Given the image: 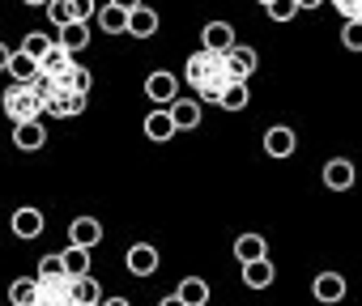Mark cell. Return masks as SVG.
Returning <instances> with one entry per match:
<instances>
[{
  "instance_id": "cell-12",
  "label": "cell",
  "mask_w": 362,
  "mask_h": 306,
  "mask_svg": "<svg viewBox=\"0 0 362 306\" xmlns=\"http://www.w3.org/2000/svg\"><path fill=\"white\" fill-rule=\"evenodd\" d=\"M324 188L328 192H349L354 188V162L349 158H332L324 166Z\"/></svg>"
},
{
  "instance_id": "cell-14",
  "label": "cell",
  "mask_w": 362,
  "mask_h": 306,
  "mask_svg": "<svg viewBox=\"0 0 362 306\" xmlns=\"http://www.w3.org/2000/svg\"><path fill=\"white\" fill-rule=\"evenodd\" d=\"M69 68H73V56H69L64 47H56V43L39 56V73H43V77H52V81H60Z\"/></svg>"
},
{
  "instance_id": "cell-17",
  "label": "cell",
  "mask_w": 362,
  "mask_h": 306,
  "mask_svg": "<svg viewBox=\"0 0 362 306\" xmlns=\"http://www.w3.org/2000/svg\"><path fill=\"white\" fill-rule=\"evenodd\" d=\"M9 226H13V234H18V238H39L47 221H43V213H39V209H30V204H26V209H18V213H13V221H9Z\"/></svg>"
},
{
  "instance_id": "cell-39",
  "label": "cell",
  "mask_w": 362,
  "mask_h": 306,
  "mask_svg": "<svg viewBox=\"0 0 362 306\" xmlns=\"http://www.w3.org/2000/svg\"><path fill=\"white\" fill-rule=\"evenodd\" d=\"M98 306H132V302H128V298H103Z\"/></svg>"
},
{
  "instance_id": "cell-10",
  "label": "cell",
  "mask_w": 362,
  "mask_h": 306,
  "mask_svg": "<svg viewBox=\"0 0 362 306\" xmlns=\"http://www.w3.org/2000/svg\"><path fill=\"white\" fill-rule=\"evenodd\" d=\"M294 145H298V136H294V128H286V123H277V128L264 132V153H269V158H277V162L290 158Z\"/></svg>"
},
{
  "instance_id": "cell-30",
  "label": "cell",
  "mask_w": 362,
  "mask_h": 306,
  "mask_svg": "<svg viewBox=\"0 0 362 306\" xmlns=\"http://www.w3.org/2000/svg\"><path fill=\"white\" fill-rule=\"evenodd\" d=\"M69 272H64V259H60V251H52V255H43L39 259V276L35 281H64Z\"/></svg>"
},
{
  "instance_id": "cell-2",
  "label": "cell",
  "mask_w": 362,
  "mask_h": 306,
  "mask_svg": "<svg viewBox=\"0 0 362 306\" xmlns=\"http://www.w3.org/2000/svg\"><path fill=\"white\" fill-rule=\"evenodd\" d=\"M214 77H226L222 56H214V51H192V56H188V64H184V81L201 90V85H205V81H214Z\"/></svg>"
},
{
  "instance_id": "cell-13",
  "label": "cell",
  "mask_w": 362,
  "mask_h": 306,
  "mask_svg": "<svg viewBox=\"0 0 362 306\" xmlns=\"http://www.w3.org/2000/svg\"><path fill=\"white\" fill-rule=\"evenodd\" d=\"M311 293H315V302L332 306V302H341V298H345V276H341V272H320V276H315V285H311Z\"/></svg>"
},
{
  "instance_id": "cell-23",
  "label": "cell",
  "mask_w": 362,
  "mask_h": 306,
  "mask_svg": "<svg viewBox=\"0 0 362 306\" xmlns=\"http://www.w3.org/2000/svg\"><path fill=\"white\" fill-rule=\"evenodd\" d=\"M141 128H145V136H149V140H158V145L175 136V123H170V115H166V106H158V111H149Z\"/></svg>"
},
{
  "instance_id": "cell-32",
  "label": "cell",
  "mask_w": 362,
  "mask_h": 306,
  "mask_svg": "<svg viewBox=\"0 0 362 306\" xmlns=\"http://www.w3.org/2000/svg\"><path fill=\"white\" fill-rule=\"evenodd\" d=\"M269 18L273 22H294V13H298V5H294V0H269Z\"/></svg>"
},
{
  "instance_id": "cell-6",
  "label": "cell",
  "mask_w": 362,
  "mask_h": 306,
  "mask_svg": "<svg viewBox=\"0 0 362 306\" xmlns=\"http://www.w3.org/2000/svg\"><path fill=\"white\" fill-rule=\"evenodd\" d=\"M81 111H86V94H73V90H56L43 102V115H56V119H77Z\"/></svg>"
},
{
  "instance_id": "cell-27",
  "label": "cell",
  "mask_w": 362,
  "mask_h": 306,
  "mask_svg": "<svg viewBox=\"0 0 362 306\" xmlns=\"http://www.w3.org/2000/svg\"><path fill=\"white\" fill-rule=\"evenodd\" d=\"M252 102V90H247V81H230L226 90H222V98H218V106L222 111H243Z\"/></svg>"
},
{
  "instance_id": "cell-19",
  "label": "cell",
  "mask_w": 362,
  "mask_h": 306,
  "mask_svg": "<svg viewBox=\"0 0 362 306\" xmlns=\"http://www.w3.org/2000/svg\"><path fill=\"white\" fill-rule=\"evenodd\" d=\"M35 306H77L69 293V276L64 281H39V302Z\"/></svg>"
},
{
  "instance_id": "cell-5",
  "label": "cell",
  "mask_w": 362,
  "mask_h": 306,
  "mask_svg": "<svg viewBox=\"0 0 362 306\" xmlns=\"http://www.w3.org/2000/svg\"><path fill=\"white\" fill-rule=\"evenodd\" d=\"M145 94H149V102L170 106V102L179 98V81H175V73H166V68L149 73V77H145Z\"/></svg>"
},
{
  "instance_id": "cell-29",
  "label": "cell",
  "mask_w": 362,
  "mask_h": 306,
  "mask_svg": "<svg viewBox=\"0 0 362 306\" xmlns=\"http://www.w3.org/2000/svg\"><path fill=\"white\" fill-rule=\"evenodd\" d=\"M60 259H64V272L69 276H90V251L69 247V251H60Z\"/></svg>"
},
{
  "instance_id": "cell-24",
  "label": "cell",
  "mask_w": 362,
  "mask_h": 306,
  "mask_svg": "<svg viewBox=\"0 0 362 306\" xmlns=\"http://www.w3.org/2000/svg\"><path fill=\"white\" fill-rule=\"evenodd\" d=\"M269 255V243L260 234H239L235 238V259L239 264H252V259H264Z\"/></svg>"
},
{
  "instance_id": "cell-22",
  "label": "cell",
  "mask_w": 362,
  "mask_h": 306,
  "mask_svg": "<svg viewBox=\"0 0 362 306\" xmlns=\"http://www.w3.org/2000/svg\"><path fill=\"white\" fill-rule=\"evenodd\" d=\"M9 77H13V85H30L35 77H39V60H30L26 51H13L9 56V68H5Z\"/></svg>"
},
{
  "instance_id": "cell-26",
  "label": "cell",
  "mask_w": 362,
  "mask_h": 306,
  "mask_svg": "<svg viewBox=\"0 0 362 306\" xmlns=\"http://www.w3.org/2000/svg\"><path fill=\"white\" fill-rule=\"evenodd\" d=\"M90 85H94V73L81 68V64H73V68L56 81V90H73V94H90Z\"/></svg>"
},
{
  "instance_id": "cell-33",
  "label": "cell",
  "mask_w": 362,
  "mask_h": 306,
  "mask_svg": "<svg viewBox=\"0 0 362 306\" xmlns=\"http://www.w3.org/2000/svg\"><path fill=\"white\" fill-rule=\"evenodd\" d=\"M47 18H52V26H56V30H64V26L73 22V13H69V0H47Z\"/></svg>"
},
{
  "instance_id": "cell-20",
  "label": "cell",
  "mask_w": 362,
  "mask_h": 306,
  "mask_svg": "<svg viewBox=\"0 0 362 306\" xmlns=\"http://www.w3.org/2000/svg\"><path fill=\"white\" fill-rule=\"evenodd\" d=\"M56 47H64L69 56H73V51H86V47H90V22H69V26L60 30Z\"/></svg>"
},
{
  "instance_id": "cell-18",
  "label": "cell",
  "mask_w": 362,
  "mask_h": 306,
  "mask_svg": "<svg viewBox=\"0 0 362 306\" xmlns=\"http://www.w3.org/2000/svg\"><path fill=\"white\" fill-rule=\"evenodd\" d=\"M69 293L77 306H98L103 302V285L94 276H69Z\"/></svg>"
},
{
  "instance_id": "cell-34",
  "label": "cell",
  "mask_w": 362,
  "mask_h": 306,
  "mask_svg": "<svg viewBox=\"0 0 362 306\" xmlns=\"http://www.w3.org/2000/svg\"><path fill=\"white\" fill-rule=\"evenodd\" d=\"M341 43H345V51H362V22H345L341 26Z\"/></svg>"
},
{
  "instance_id": "cell-7",
  "label": "cell",
  "mask_w": 362,
  "mask_h": 306,
  "mask_svg": "<svg viewBox=\"0 0 362 306\" xmlns=\"http://www.w3.org/2000/svg\"><path fill=\"white\" fill-rule=\"evenodd\" d=\"M98 243H103V221H98V217H77V221H69V247L94 251Z\"/></svg>"
},
{
  "instance_id": "cell-36",
  "label": "cell",
  "mask_w": 362,
  "mask_h": 306,
  "mask_svg": "<svg viewBox=\"0 0 362 306\" xmlns=\"http://www.w3.org/2000/svg\"><path fill=\"white\" fill-rule=\"evenodd\" d=\"M94 0H69V13H73V22H90L94 18Z\"/></svg>"
},
{
  "instance_id": "cell-16",
  "label": "cell",
  "mask_w": 362,
  "mask_h": 306,
  "mask_svg": "<svg viewBox=\"0 0 362 306\" xmlns=\"http://www.w3.org/2000/svg\"><path fill=\"white\" fill-rule=\"evenodd\" d=\"M124 35H132V39H153V35H158V13H153L149 5L132 9V13H128V30H124Z\"/></svg>"
},
{
  "instance_id": "cell-25",
  "label": "cell",
  "mask_w": 362,
  "mask_h": 306,
  "mask_svg": "<svg viewBox=\"0 0 362 306\" xmlns=\"http://www.w3.org/2000/svg\"><path fill=\"white\" fill-rule=\"evenodd\" d=\"M94 22H98L103 35H124V30H128V13H119V9H111V5L94 9Z\"/></svg>"
},
{
  "instance_id": "cell-43",
  "label": "cell",
  "mask_w": 362,
  "mask_h": 306,
  "mask_svg": "<svg viewBox=\"0 0 362 306\" xmlns=\"http://www.w3.org/2000/svg\"><path fill=\"white\" fill-rule=\"evenodd\" d=\"M260 5H269V0H260Z\"/></svg>"
},
{
  "instance_id": "cell-31",
  "label": "cell",
  "mask_w": 362,
  "mask_h": 306,
  "mask_svg": "<svg viewBox=\"0 0 362 306\" xmlns=\"http://www.w3.org/2000/svg\"><path fill=\"white\" fill-rule=\"evenodd\" d=\"M52 43H56V39H52V35H39V30H30V35H26V39H22V47H18V51H26V56H30V60H39V56H43V51H47V47H52Z\"/></svg>"
},
{
  "instance_id": "cell-42",
  "label": "cell",
  "mask_w": 362,
  "mask_h": 306,
  "mask_svg": "<svg viewBox=\"0 0 362 306\" xmlns=\"http://www.w3.org/2000/svg\"><path fill=\"white\" fill-rule=\"evenodd\" d=\"M22 5H47V0H22Z\"/></svg>"
},
{
  "instance_id": "cell-37",
  "label": "cell",
  "mask_w": 362,
  "mask_h": 306,
  "mask_svg": "<svg viewBox=\"0 0 362 306\" xmlns=\"http://www.w3.org/2000/svg\"><path fill=\"white\" fill-rule=\"evenodd\" d=\"M107 5H111V9H119V13H132V9H141V5H145V0H107Z\"/></svg>"
},
{
  "instance_id": "cell-3",
  "label": "cell",
  "mask_w": 362,
  "mask_h": 306,
  "mask_svg": "<svg viewBox=\"0 0 362 306\" xmlns=\"http://www.w3.org/2000/svg\"><path fill=\"white\" fill-rule=\"evenodd\" d=\"M256 64H260V56H256L252 47H239V43L222 56V68H226V77H230V81H247V77L256 73Z\"/></svg>"
},
{
  "instance_id": "cell-11",
  "label": "cell",
  "mask_w": 362,
  "mask_h": 306,
  "mask_svg": "<svg viewBox=\"0 0 362 306\" xmlns=\"http://www.w3.org/2000/svg\"><path fill=\"white\" fill-rule=\"evenodd\" d=\"M13 145L26 149V153H39L47 145V128L39 119H26V123H13Z\"/></svg>"
},
{
  "instance_id": "cell-41",
  "label": "cell",
  "mask_w": 362,
  "mask_h": 306,
  "mask_svg": "<svg viewBox=\"0 0 362 306\" xmlns=\"http://www.w3.org/2000/svg\"><path fill=\"white\" fill-rule=\"evenodd\" d=\"M158 306H184V302H179V298H175V293H166V298H162V302H158Z\"/></svg>"
},
{
  "instance_id": "cell-28",
  "label": "cell",
  "mask_w": 362,
  "mask_h": 306,
  "mask_svg": "<svg viewBox=\"0 0 362 306\" xmlns=\"http://www.w3.org/2000/svg\"><path fill=\"white\" fill-rule=\"evenodd\" d=\"M9 302H13V306H35V302H39V281H35V276H18V281L9 285Z\"/></svg>"
},
{
  "instance_id": "cell-40",
  "label": "cell",
  "mask_w": 362,
  "mask_h": 306,
  "mask_svg": "<svg viewBox=\"0 0 362 306\" xmlns=\"http://www.w3.org/2000/svg\"><path fill=\"white\" fill-rule=\"evenodd\" d=\"M294 5H298V9H320L324 0H294Z\"/></svg>"
},
{
  "instance_id": "cell-9",
  "label": "cell",
  "mask_w": 362,
  "mask_h": 306,
  "mask_svg": "<svg viewBox=\"0 0 362 306\" xmlns=\"http://www.w3.org/2000/svg\"><path fill=\"white\" fill-rule=\"evenodd\" d=\"M166 115H170L175 132H192V128H201V102H197V98H175V102L166 106Z\"/></svg>"
},
{
  "instance_id": "cell-4",
  "label": "cell",
  "mask_w": 362,
  "mask_h": 306,
  "mask_svg": "<svg viewBox=\"0 0 362 306\" xmlns=\"http://www.w3.org/2000/svg\"><path fill=\"white\" fill-rule=\"evenodd\" d=\"M235 43H239V39H235V26H230V22H209V26L201 30V51L226 56V51H230Z\"/></svg>"
},
{
  "instance_id": "cell-8",
  "label": "cell",
  "mask_w": 362,
  "mask_h": 306,
  "mask_svg": "<svg viewBox=\"0 0 362 306\" xmlns=\"http://www.w3.org/2000/svg\"><path fill=\"white\" fill-rule=\"evenodd\" d=\"M124 264H128L132 276H153L158 264H162V255H158V247H149V243H132L128 255H124Z\"/></svg>"
},
{
  "instance_id": "cell-1",
  "label": "cell",
  "mask_w": 362,
  "mask_h": 306,
  "mask_svg": "<svg viewBox=\"0 0 362 306\" xmlns=\"http://www.w3.org/2000/svg\"><path fill=\"white\" fill-rule=\"evenodd\" d=\"M0 106H5V115H9L13 123H26V119H39V115H43L39 98H35L26 85H9L5 98H0Z\"/></svg>"
},
{
  "instance_id": "cell-35",
  "label": "cell",
  "mask_w": 362,
  "mask_h": 306,
  "mask_svg": "<svg viewBox=\"0 0 362 306\" xmlns=\"http://www.w3.org/2000/svg\"><path fill=\"white\" fill-rule=\"evenodd\" d=\"M332 9H337L345 22H362V0H332Z\"/></svg>"
},
{
  "instance_id": "cell-21",
  "label": "cell",
  "mask_w": 362,
  "mask_h": 306,
  "mask_svg": "<svg viewBox=\"0 0 362 306\" xmlns=\"http://www.w3.org/2000/svg\"><path fill=\"white\" fill-rule=\"evenodd\" d=\"M175 298L184 302V306H209V285L201 276H184L179 289H175Z\"/></svg>"
},
{
  "instance_id": "cell-15",
  "label": "cell",
  "mask_w": 362,
  "mask_h": 306,
  "mask_svg": "<svg viewBox=\"0 0 362 306\" xmlns=\"http://www.w3.org/2000/svg\"><path fill=\"white\" fill-rule=\"evenodd\" d=\"M277 281V268H273V259L264 255V259H252V264H243V285L247 289H269Z\"/></svg>"
},
{
  "instance_id": "cell-38",
  "label": "cell",
  "mask_w": 362,
  "mask_h": 306,
  "mask_svg": "<svg viewBox=\"0 0 362 306\" xmlns=\"http://www.w3.org/2000/svg\"><path fill=\"white\" fill-rule=\"evenodd\" d=\"M9 56H13V51H9L5 43H0V73H5V68H9Z\"/></svg>"
}]
</instances>
